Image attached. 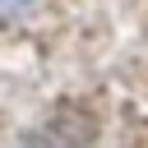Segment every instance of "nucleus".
<instances>
[{"mask_svg":"<svg viewBox=\"0 0 148 148\" xmlns=\"http://www.w3.org/2000/svg\"><path fill=\"white\" fill-rule=\"evenodd\" d=\"M32 0H0V18H9V14H23Z\"/></svg>","mask_w":148,"mask_h":148,"instance_id":"1","label":"nucleus"},{"mask_svg":"<svg viewBox=\"0 0 148 148\" xmlns=\"http://www.w3.org/2000/svg\"><path fill=\"white\" fill-rule=\"evenodd\" d=\"M18 148H60V143H51V139H23Z\"/></svg>","mask_w":148,"mask_h":148,"instance_id":"2","label":"nucleus"}]
</instances>
